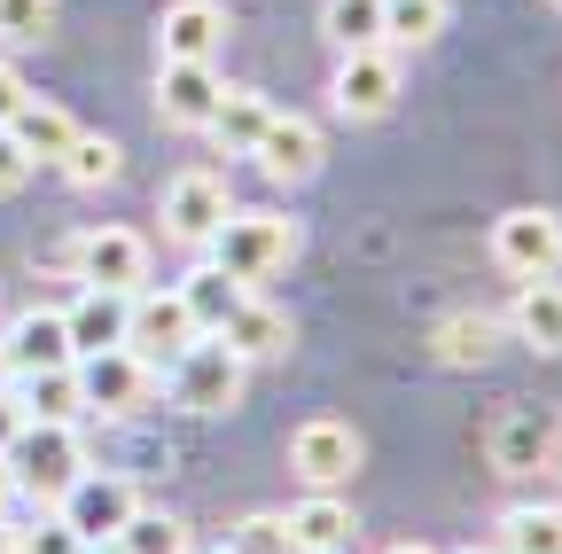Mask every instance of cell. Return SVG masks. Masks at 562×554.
Segmentation results:
<instances>
[{
  "instance_id": "obj_1",
  "label": "cell",
  "mask_w": 562,
  "mask_h": 554,
  "mask_svg": "<svg viewBox=\"0 0 562 554\" xmlns=\"http://www.w3.org/2000/svg\"><path fill=\"white\" fill-rule=\"evenodd\" d=\"M203 250H211V265H227L243 290H258V282H273V273L297 258V227L281 212H227V227Z\"/></svg>"
},
{
  "instance_id": "obj_2",
  "label": "cell",
  "mask_w": 562,
  "mask_h": 554,
  "mask_svg": "<svg viewBox=\"0 0 562 554\" xmlns=\"http://www.w3.org/2000/svg\"><path fill=\"white\" fill-rule=\"evenodd\" d=\"M243 375H250V360H235L220 336H195V343L172 352V406H188V414H235L243 406Z\"/></svg>"
},
{
  "instance_id": "obj_3",
  "label": "cell",
  "mask_w": 562,
  "mask_h": 554,
  "mask_svg": "<svg viewBox=\"0 0 562 554\" xmlns=\"http://www.w3.org/2000/svg\"><path fill=\"white\" fill-rule=\"evenodd\" d=\"M9 476H16V493H40V500H63L70 493V476L87 468V453H79V430L70 422H24L16 438H9Z\"/></svg>"
},
{
  "instance_id": "obj_4",
  "label": "cell",
  "mask_w": 562,
  "mask_h": 554,
  "mask_svg": "<svg viewBox=\"0 0 562 554\" xmlns=\"http://www.w3.org/2000/svg\"><path fill=\"white\" fill-rule=\"evenodd\" d=\"M157 368L140 360V352H125V343H110V352H94V360H79V398H87V414H140V406H157Z\"/></svg>"
},
{
  "instance_id": "obj_5",
  "label": "cell",
  "mask_w": 562,
  "mask_h": 554,
  "mask_svg": "<svg viewBox=\"0 0 562 554\" xmlns=\"http://www.w3.org/2000/svg\"><path fill=\"white\" fill-rule=\"evenodd\" d=\"M70 273H79L87 290H149V242L133 227H87L70 242Z\"/></svg>"
},
{
  "instance_id": "obj_6",
  "label": "cell",
  "mask_w": 562,
  "mask_h": 554,
  "mask_svg": "<svg viewBox=\"0 0 562 554\" xmlns=\"http://www.w3.org/2000/svg\"><path fill=\"white\" fill-rule=\"evenodd\" d=\"M133 508H140L133 476H102V468H79V476H70V493L55 500V516L79 531L87 546H94V539H117V531L133 523Z\"/></svg>"
},
{
  "instance_id": "obj_7",
  "label": "cell",
  "mask_w": 562,
  "mask_h": 554,
  "mask_svg": "<svg viewBox=\"0 0 562 554\" xmlns=\"http://www.w3.org/2000/svg\"><path fill=\"white\" fill-rule=\"evenodd\" d=\"M484 453H492V468H501V476L554 468V461H562V414H554V406H516V414H501L492 438H484Z\"/></svg>"
},
{
  "instance_id": "obj_8",
  "label": "cell",
  "mask_w": 562,
  "mask_h": 554,
  "mask_svg": "<svg viewBox=\"0 0 562 554\" xmlns=\"http://www.w3.org/2000/svg\"><path fill=\"white\" fill-rule=\"evenodd\" d=\"M492 258H501V273H516V282L562 273V212H539V203L508 212L501 227H492Z\"/></svg>"
},
{
  "instance_id": "obj_9",
  "label": "cell",
  "mask_w": 562,
  "mask_h": 554,
  "mask_svg": "<svg viewBox=\"0 0 562 554\" xmlns=\"http://www.w3.org/2000/svg\"><path fill=\"white\" fill-rule=\"evenodd\" d=\"M227 212H235V195H227V180L220 172H180L172 188H165V235L172 242H188V250H203L211 235L227 227Z\"/></svg>"
},
{
  "instance_id": "obj_10",
  "label": "cell",
  "mask_w": 562,
  "mask_h": 554,
  "mask_svg": "<svg viewBox=\"0 0 562 554\" xmlns=\"http://www.w3.org/2000/svg\"><path fill=\"white\" fill-rule=\"evenodd\" d=\"M180 343H195V320H188V305H180V290H133V313H125V352H140V360H172Z\"/></svg>"
},
{
  "instance_id": "obj_11",
  "label": "cell",
  "mask_w": 562,
  "mask_h": 554,
  "mask_svg": "<svg viewBox=\"0 0 562 554\" xmlns=\"http://www.w3.org/2000/svg\"><path fill=\"white\" fill-rule=\"evenodd\" d=\"M290 468L313 484V493H336V484H351V468H360V430L321 414V422H305L290 438Z\"/></svg>"
},
{
  "instance_id": "obj_12",
  "label": "cell",
  "mask_w": 562,
  "mask_h": 554,
  "mask_svg": "<svg viewBox=\"0 0 562 554\" xmlns=\"http://www.w3.org/2000/svg\"><path fill=\"white\" fill-rule=\"evenodd\" d=\"M336 110L344 117H383L391 102H398V55L391 47H351L344 63H336Z\"/></svg>"
},
{
  "instance_id": "obj_13",
  "label": "cell",
  "mask_w": 562,
  "mask_h": 554,
  "mask_svg": "<svg viewBox=\"0 0 562 554\" xmlns=\"http://www.w3.org/2000/svg\"><path fill=\"white\" fill-rule=\"evenodd\" d=\"M258 172L266 180H281V188H297V180H313L321 172V157H328V142H321V125L313 117H266V133H258Z\"/></svg>"
},
{
  "instance_id": "obj_14",
  "label": "cell",
  "mask_w": 562,
  "mask_h": 554,
  "mask_svg": "<svg viewBox=\"0 0 562 554\" xmlns=\"http://www.w3.org/2000/svg\"><path fill=\"white\" fill-rule=\"evenodd\" d=\"M220 71L211 63H157V117L172 125V133H203L211 125V110H220Z\"/></svg>"
},
{
  "instance_id": "obj_15",
  "label": "cell",
  "mask_w": 562,
  "mask_h": 554,
  "mask_svg": "<svg viewBox=\"0 0 562 554\" xmlns=\"http://www.w3.org/2000/svg\"><path fill=\"white\" fill-rule=\"evenodd\" d=\"M227 47V9L220 0H172L165 24H157V55L165 63H211Z\"/></svg>"
},
{
  "instance_id": "obj_16",
  "label": "cell",
  "mask_w": 562,
  "mask_h": 554,
  "mask_svg": "<svg viewBox=\"0 0 562 554\" xmlns=\"http://www.w3.org/2000/svg\"><path fill=\"white\" fill-rule=\"evenodd\" d=\"M0 352H9V368H16V375H47V368H70V360H79V352H70L63 313H47V305L16 313V320H9V336H0Z\"/></svg>"
},
{
  "instance_id": "obj_17",
  "label": "cell",
  "mask_w": 562,
  "mask_h": 554,
  "mask_svg": "<svg viewBox=\"0 0 562 554\" xmlns=\"http://www.w3.org/2000/svg\"><path fill=\"white\" fill-rule=\"evenodd\" d=\"M125 313H133V297H125V290H79V305L63 313L70 352L94 360V352H110V343H125Z\"/></svg>"
},
{
  "instance_id": "obj_18",
  "label": "cell",
  "mask_w": 562,
  "mask_h": 554,
  "mask_svg": "<svg viewBox=\"0 0 562 554\" xmlns=\"http://www.w3.org/2000/svg\"><path fill=\"white\" fill-rule=\"evenodd\" d=\"M281 523H290V554H351V531H360V523H351V508H344L336 493L297 500Z\"/></svg>"
},
{
  "instance_id": "obj_19",
  "label": "cell",
  "mask_w": 562,
  "mask_h": 554,
  "mask_svg": "<svg viewBox=\"0 0 562 554\" xmlns=\"http://www.w3.org/2000/svg\"><path fill=\"white\" fill-rule=\"evenodd\" d=\"M220 343H227L235 360H281V352H290V313L266 305V297L250 290V297L235 305V320L220 328Z\"/></svg>"
},
{
  "instance_id": "obj_20",
  "label": "cell",
  "mask_w": 562,
  "mask_h": 554,
  "mask_svg": "<svg viewBox=\"0 0 562 554\" xmlns=\"http://www.w3.org/2000/svg\"><path fill=\"white\" fill-rule=\"evenodd\" d=\"M508 336L531 343V352H562V282H554V273H539V282L516 290V305H508Z\"/></svg>"
},
{
  "instance_id": "obj_21",
  "label": "cell",
  "mask_w": 562,
  "mask_h": 554,
  "mask_svg": "<svg viewBox=\"0 0 562 554\" xmlns=\"http://www.w3.org/2000/svg\"><path fill=\"white\" fill-rule=\"evenodd\" d=\"M266 117H273V102L258 94V87H220V110H211V142H220L227 157H250L258 149V133H266Z\"/></svg>"
},
{
  "instance_id": "obj_22",
  "label": "cell",
  "mask_w": 562,
  "mask_h": 554,
  "mask_svg": "<svg viewBox=\"0 0 562 554\" xmlns=\"http://www.w3.org/2000/svg\"><path fill=\"white\" fill-rule=\"evenodd\" d=\"M250 290L235 282L227 265H195L188 282H180V305H188V320H195V336H220L227 320H235V305H243Z\"/></svg>"
},
{
  "instance_id": "obj_23",
  "label": "cell",
  "mask_w": 562,
  "mask_h": 554,
  "mask_svg": "<svg viewBox=\"0 0 562 554\" xmlns=\"http://www.w3.org/2000/svg\"><path fill=\"white\" fill-rule=\"evenodd\" d=\"M16 406H24V422H79L87 398H79V360L70 368H47V375H16L9 383Z\"/></svg>"
},
{
  "instance_id": "obj_24",
  "label": "cell",
  "mask_w": 562,
  "mask_h": 554,
  "mask_svg": "<svg viewBox=\"0 0 562 554\" xmlns=\"http://www.w3.org/2000/svg\"><path fill=\"white\" fill-rule=\"evenodd\" d=\"M9 133H16V149H24L32 165H63V149L79 142V125H70L55 102H40V94H24V110L9 117Z\"/></svg>"
},
{
  "instance_id": "obj_25",
  "label": "cell",
  "mask_w": 562,
  "mask_h": 554,
  "mask_svg": "<svg viewBox=\"0 0 562 554\" xmlns=\"http://www.w3.org/2000/svg\"><path fill=\"white\" fill-rule=\"evenodd\" d=\"M492 352H501V320H492V313H453L438 328V360L446 368H484Z\"/></svg>"
},
{
  "instance_id": "obj_26",
  "label": "cell",
  "mask_w": 562,
  "mask_h": 554,
  "mask_svg": "<svg viewBox=\"0 0 562 554\" xmlns=\"http://www.w3.org/2000/svg\"><path fill=\"white\" fill-rule=\"evenodd\" d=\"M501 554H562V508H508Z\"/></svg>"
},
{
  "instance_id": "obj_27",
  "label": "cell",
  "mask_w": 562,
  "mask_h": 554,
  "mask_svg": "<svg viewBox=\"0 0 562 554\" xmlns=\"http://www.w3.org/2000/svg\"><path fill=\"white\" fill-rule=\"evenodd\" d=\"M321 32L351 55V47H383V0H328L321 9Z\"/></svg>"
},
{
  "instance_id": "obj_28",
  "label": "cell",
  "mask_w": 562,
  "mask_h": 554,
  "mask_svg": "<svg viewBox=\"0 0 562 554\" xmlns=\"http://www.w3.org/2000/svg\"><path fill=\"white\" fill-rule=\"evenodd\" d=\"M453 16V0H383V39L398 47H422V39H438Z\"/></svg>"
},
{
  "instance_id": "obj_29",
  "label": "cell",
  "mask_w": 562,
  "mask_h": 554,
  "mask_svg": "<svg viewBox=\"0 0 562 554\" xmlns=\"http://www.w3.org/2000/svg\"><path fill=\"white\" fill-rule=\"evenodd\" d=\"M117 165H125V149H117V142H102V133H79V142L63 149V180H79V188H110V180H117Z\"/></svg>"
},
{
  "instance_id": "obj_30",
  "label": "cell",
  "mask_w": 562,
  "mask_h": 554,
  "mask_svg": "<svg viewBox=\"0 0 562 554\" xmlns=\"http://www.w3.org/2000/svg\"><path fill=\"white\" fill-rule=\"evenodd\" d=\"M125 554H188V523L180 516H157V508H133V523L117 531Z\"/></svg>"
},
{
  "instance_id": "obj_31",
  "label": "cell",
  "mask_w": 562,
  "mask_h": 554,
  "mask_svg": "<svg viewBox=\"0 0 562 554\" xmlns=\"http://www.w3.org/2000/svg\"><path fill=\"white\" fill-rule=\"evenodd\" d=\"M55 32V0H0V39L9 47H40Z\"/></svg>"
},
{
  "instance_id": "obj_32",
  "label": "cell",
  "mask_w": 562,
  "mask_h": 554,
  "mask_svg": "<svg viewBox=\"0 0 562 554\" xmlns=\"http://www.w3.org/2000/svg\"><path fill=\"white\" fill-rule=\"evenodd\" d=\"M227 554H290V523H281V516H250V523H235Z\"/></svg>"
},
{
  "instance_id": "obj_33",
  "label": "cell",
  "mask_w": 562,
  "mask_h": 554,
  "mask_svg": "<svg viewBox=\"0 0 562 554\" xmlns=\"http://www.w3.org/2000/svg\"><path fill=\"white\" fill-rule=\"evenodd\" d=\"M79 546H87V539L70 531L63 516H55V523H40V531H16V554H79Z\"/></svg>"
},
{
  "instance_id": "obj_34",
  "label": "cell",
  "mask_w": 562,
  "mask_h": 554,
  "mask_svg": "<svg viewBox=\"0 0 562 554\" xmlns=\"http://www.w3.org/2000/svg\"><path fill=\"white\" fill-rule=\"evenodd\" d=\"M24 180H32V157L16 149V133H9V125H0V195H16Z\"/></svg>"
},
{
  "instance_id": "obj_35",
  "label": "cell",
  "mask_w": 562,
  "mask_h": 554,
  "mask_svg": "<svg viewBox=\"0 0 562 554\" xmlns=\"http://www.w3.org/2000/svg\"><path fill=\"white\" fill-rule=\"evenodd\" d=\"M24 94H32V87L16 79V63H0V125H9V117L24 110Z\"/></svg>"
},
{
  "instance_id": "obj_36",
  "label": "cell",
  "mask_w": 562,
  "mask_h": 554,
  "mask_svg": "<svg viewBox=\"0 0 562 554\" xmlns=\"http://www.w3.org/2000/svg\"><path fill=\"white\" fill-rule=\"evenodd\" d=\"M16 430H24V406H16V391H0V453H9Z\"/></svg>"
},
{
  "instance_id": "obj_37",
  "label": "cell",
  "mask_w": 562,
  "mask_h": 554,
  "mask_svg": "<svg viewBox=\"0 0 562 554\" xmlns=\"http://www.w3.org/2000/svg\"><path fill=\"white\" fill-rule=\"evenodd\" d=\"M16 500V476H9V461H0V508H9Z\"/></svg>"
},
{
  "instance_id": "obj_38",
  "label": "cell",
  "mask_w": 562,
  "mask_h": 554,
  "mask_svg": "<svg viewBox=\"0 0 562 554\" xmlns=\"http://www.w3.org/2000/svg\"><path fill=\"white\" fill-rule=\"evenodd\" d=\"M79 554H125V546H117V539H94V546H79Z\"/></svg>"
},
{
  "instance_id": "obj_39",
  "label": "cell",
  "mask_w": 562,
  "mask_h": 554,
  "mask_svg": "<svg viewBox=\"0 0 562 554\" xmlns=\"http://www.w3.org/2000/svg\"><path fill=\"white\" fill-rule=\"evenodd\" d=\"M9 383H16V368H9V352H0V391H9Z\"/></svg>"
},
{
  "instance_id": "obj_40",
  "label": "cell",
  "mask_w": 562,
  "mask_h": 554,
  "mask_svg": "<svg viewBox=\"0 0 562 554\" xmlns=\"http://www.w3.org/2000/svg\"><path fill=\"white\" fill-rule=\"evenodd\" d=\"M0 554H16V531H9V523H0Z\"/></svg>"
},
{
  "instance_id": "obj_41",
  "label": "cell",
  "mask_w": 562,
  "mask_h": 554,
  "mask_svg": "<svg viewBox=\"0 0 562 554\" xmlns=\"http://www.w3.org/2000/svg\"><path fill=\"white\" fill-rule=\"evenodd\" d=\"M391 554H438V546H391Z\"/></svg>"
},
{
  "instance_id": "obj_42",
  "label": "cell",
  "mask_w": 562,
  "mask_h": 554,
  "mask_svg": "<svg viewBox=\"0 0 562 554\" xmlns=\"http://www.w3.org/2000/svg\"><path fill=\"white\" fill-rule=\"evenodd\" d=\"M469 554H476V546H469Z\"/></svg>"
},
{
  "instance_id": "obj_43",
  "label": "cell",
  "mask_w": 562,
  "mask_h": 554,
  "mask_svg": "<svg viewBox=\"0 0 562 554\" xmlns=\"http://www.w3.org/2000/svg\"><path fill=\"white\" fill-rule=\"evenodd\" d=\"M554 468H562V461H554Z\"/></svg>"
},
{
  "instance_id": "obj_44",
  "label": "cell",
  "mask_w": 562,
  "mask_h": 554,
  "mask_svg": "<svg viewBox=\"0 0 562 554\" xmlns=\"http://www.w3.org/2000/svg\"><path fill=\"white\" fill-rule=\"evenodd\" d=\"M220 554H227V546H220Z\"/></svg>"
}]
</instances>
